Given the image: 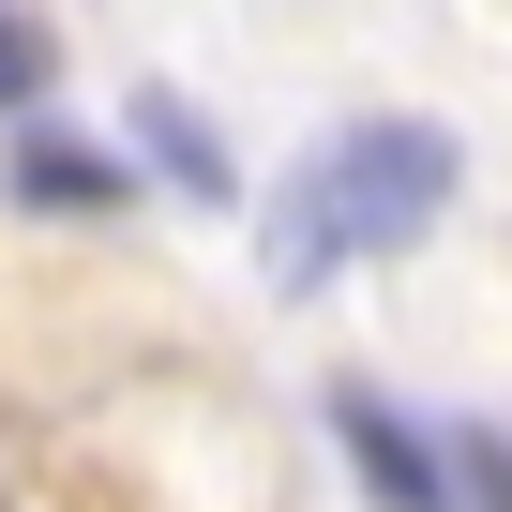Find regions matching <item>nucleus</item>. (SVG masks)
<instances>
[{"instance_id": "7", "label": "nucleus", "mask_w": 512, "mask_h": 512, "mask_svg": "<svg viewBox=\"0 0 512 512\" xmlns=\"http://www.w3.org/2000/svg\"><path fill=\"white\" fill-rule=\"evenodd\" d=\"M0 512H16V482H0Z\"/></svg>"}, {"instance_id": "5", "label": "nucleus", "mask_w": 512, "mask_h": 512, "mask_svg": "<svg viewBox=\"0 0 512 512\" xmlns=\"http://www.w3.org/2000/svg\"><path fill=\"white\" fill-rule=\"evenodd\" d=\"M46 76H61V46H46L31 16H16V0H0V106H31Z\"/></svg>"}, {"instance_id": "2", "label": "nucleus", "mask_w": 512, "mask_h": 512, "mask_svg": "<svg viewBox=\"0 0 512 512\" xmlns=\"http://www.w3.org/2000/svg\"><path fill=\"white\" fill-rule=\"evenodd\" d=\"M332 437H347V467L377 482V512H452V467L392 422V392H362V377H347V392H332Z\"/></svg>"}, {"instance_id": "3", "label": "nucleus", "mask_w": 512, "mask_h": 512, "mask_svg": "<svg viewBox=\"0 0 512 512\" xmlns=\"http://www.w3.org/2000/svg\"><path fill=\"white\" fill-rule=\"evenodd\" d=\"M136 151H151V166H166L181 196H211V211L241 196V166H226V136H211V121H196L181 91H136Z\"/></svg>"}, {"instance_id": "6", "label": "nucleus", "mask_w": 512, "mask_h": 512, "mask_svg": "<svg viewBox=\"0 0 512 512\" xmlns=\"http://www.w3.org/2000/svg\"><path fill=\"white\" fill-rule=\"evenodd\" d=\"M452 482H482V497L512 512V437H452Z\"/></svg>"}, {"instance_id": "1", "label": "nucleus", "mask_w": 512, "mask_h": 512, "mask_svg": "<svg viewBox=\"0 0 512 512\" xmlns=\"http://www.w3.org/2000/svg\"><path fill=\"white\" fill-rule=\"evenodd\" d=\"M452 211V136L437 121H347L302 151L287 211H272V287H332L347 256H407Z\"/></svg>"}, {"instance_id": "4", "label": "nucleus", "mask_w": 512, "mask_h": 512, "mask_svg": "<svg viewBox=\"0 0 512 512\" xmlns=\"http://www.w3.org/2000/svg\"><path fill=\"white\" fill-rule=\"evenodd\" d=\"M16 196L31 211H121V166L91 136H16Z\"/></svg>"}]
</instances>
